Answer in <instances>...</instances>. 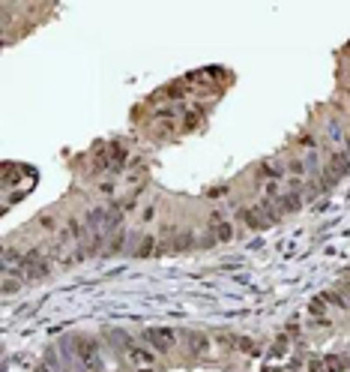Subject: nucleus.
Here are the masks:
<instances>
[{
	"label": "nucleus",
	"instance_id": "nucleus-1",
	"mask_svg": "<svg viewBox=\"0 0 350 372\" xmlns=\"http://www.w3.org/2000/svg\"><path fill=\"white\" fill-rule=\"evenodd\" d=\"M21 270H24V279H42V276H48V261L42 258V249H30L21 258Z\"/></svg>",
	"mask_w": 350,
	"mask_h": 372
},
{
	"label": "nucleus",
	"instance_id": "nucleus-2",
	"mask_svg": "<svg viewBox=\"0 0 350 372\" xmlns=\"http://www.w3.org/2000/svg\"><path fill=\"white\" fill-rule=\"evenodd\" d=\"M350 171V156L347 153H332L329 156V165H326V177H323V186H332L338 177H344Z\"/></svg>",
	"mask_w": 350,
	"mask_h": 372
},
{
	"label": "nucleus",
	"instance_id": "nucleus-3",
	"mask_svg": "<svg viewBox=\"0 0 350 372\" xmlns=\"http://www.w3.org/2000/svg\"><path fill=\"white\" fill-rule=\"evenodd\" d=\"M144 339L156 348V351H168L171 345H174V330H168V327H150Z\"/></svg>",
	"mask_w": 350,
	"mask_h": 372
},
{
	"label": "nucleus",
	"instance_id": "nucleus-4",
	"mask_svg": "<svg viewBox=\"0 0 350 372\" xmlns=\"http://www.w3.org/2000/svg\"><path fill=\"white\" fill-rule=\"evenodd\" d=\"M75 348H78L81 360H84L90 369L99 372V354H96V345H93V342H90V339H78V342H75Z\"/></svg>",
	"mask_w": 350,
	"mask_h": 372
},
{
	"label": "nucleus",
	"instance_id": "nucleus-5",
	"mask_svg": "<svg viewBox=\"0 0 350 372\" xmlns=\"http://www.w3.org/2000/svg\"><path fill=\"white\" fill-rule=\"evenodd\" d=\"M210 225H213V237H216L219 243H227V240L234 237V228H230V222L222 219V213H213V216H210Z\"/></svg>",
	"mask_w": 350,
	"mask_h": 372
},
{
	"label": "nucleus",
	"instance_id": "nucleus-6",
	"mask_svg": "<svg viewBox=\"0 0 350 372\" xmlns=\"http://www.w3.org/2000/svg\"><path fill=\"white\" fill-rule=\"evenodd\" d=\"M243 219H246L249 228H266L269 225V216L263 213V207H246L243 210Z\"/></svg>",
	"mask_w": 350,
	"mask_h": 372
},
{
	"label": "nucleus",
	"instance_id": "nucleus-7",
	"mask_svg": "<svg viewBox=\"0 0 350 372\" xmlns=\"http://www.w3.org/2000/svg\"><path fill=\"white\" fill-rule=\"evenodd\" d=\"M276 201H279V210H282V213H293V210H299L302 198H299L296 192H285V195H276Z\"/></svg>",
	"mask_w": 350,
	"mask_h": 372
},
{
	"label": "nucleus",
	"instance_id": "nucleus-8",
	"mask_svg": "<svg viewBox=\"0 0 350 372\" xmlns=\"http://www.w3.org/2000/svg\"><path fill=\"white\" fill-rule=\"evenodd\" d=\"M320 297H323V300H326V303L338 306V309H350V303H347V300H344V297H341V294H338V291H323V294H320Z\"/></svg>",
	"mask_w": 350,
	"mask_h": 372
},
{
	"label": "nucleus",
	"instance_id": "nucleus-9",
	"mask_svg": "<svg viewBox=\"0 0 350 372\" xmlns=\"http://www.w3.org/2000/svg\"><path fill=\"white\" fill-rule=\"evenodd\" d=\"M129 354H132V360H135V363H144V366H147V363H153V354H150L147 348H129Z\"/></svg>",
	"mask_w": 350,
	"mask_h": 372
},
{
	"label": "nucleus",
	"instance_id": "nucleus-10",
	"mask_svg": "<svg viewBox=\"0 0 350 372\" xmlns=\"http://www.w3.org/2000/svg\"><path fill=\"white\" fill-rule=\"evenodd\" d=\"M165 96H168V99H183L186 90H183V84H168V87H165Z\"/></svg>",
	"mask_w": 350,
	"mask_h": 372
},
{
	"label": "nucleus",
	"instance_id": "nucleus-11",
	"mask_svg": "<svg viewBox=\"0 0 350 372\" xmlns=\"http://www.w3.org/2000/svg\"><path fill=\"white\" fill-rule=\"evenodd\" d=\"M326 132H329V136L335 138V141H341V144H344V141H347V136H344V132H341V126H338V123H335V120H332V123H329V126H326Z\"/></svg>",
	"mask_w": 350,
	"mask_h": 372
},
{
	"label": "nucleus",
	"instance_id": "nucleus-12",
	"mask_svg": "<svg viewBox=\"0 0 350 372\" xmlns=\"http://www.w3.org/2000/svg\"><path fill=\"white\" fill-rule=\"evenodd\" d=\"M323 306H326V300H323V297H315V300L308 303V312H312V315H323Z\"/></svg>",
	"mask_w": 350,
	"mask_h": 372
},
{
	"label": "nucleus",
	"instance_id": "nucleus-13",
	"mask_svg": "<svg viewBox=\"0 0 350 372\" xmlns=\"http://www.w3.org/2000/svg\"><path fill=\"white\" fill-rule=\"evenodd\" d=\"M287 171H290L293 177H302V174H305V162H299V159H293V162L287 165Z\"/></svg>",
	"mask_w": 350,
	"mask_h": 372
},
{
	"label": "nucleus",
	"instance_id": "nucleus-14",
	"mask_svg": "<svg viewBox=\"0 0 350 372\" xmlns=\"http://www.w3.org/2000/svg\"><path fill=\"white\" fill-rule=\"evenodd\" d=\"M260 174H263V177H269V180L282 177V171H279V168H273V165H263V168H260Z\"/></svg>",
	"mask_w": 350,
	"mask_h": 372
},
{
	"label": "nucleus",
	"instance_id": "nucleus-15",
	"mask_svg": "<svg viewBox=\"0 0 350 372\" xmlns=\"http://www.w3.org/2000/svg\"><path fill=\"white\" fill-rule=\"evenodd\" d=\"M153 252V237H144V246L138 249V255H150Z\"/></svg>",
	"mask_w": 350,
	"mask_h": 372
},
{
	"label": "nucleus",
	"instance_id": "nucleus-16",
	"mask_svg": "<svg viewBox=\"0 0 350 372\" xmlns=\"http://www.w3.org/2000/svg\"><path fill=\"white\" fill-rule=\"evenodd\" d=\"M3 291H6V294H12V291H18V282H15L12 276H6V285H3Z\"/></svg>",
	"mask_w": 350,
	"mask_h": 372
},
{
	"label": "nucleus",
	"instance_id": "nucleus-17",
	"mask_svg": "<svg viewBox=\"0 0 350 372\" xmlns=\"http://www.w3.org/2000/svg\"><path fill=\"white\" fill-rule=\"evenodd\" d=\"M33 372H48V369H45V366H39V369H33Z\"/></svg>",
	"mask_w": 350,
	"mask_h": 372
}]
</instances>
